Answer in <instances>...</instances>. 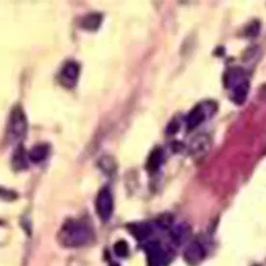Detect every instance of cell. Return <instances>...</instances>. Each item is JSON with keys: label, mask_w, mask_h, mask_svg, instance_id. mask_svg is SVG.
Returning <instances> with one entry per match:
<instances>
[{"label": "cell", "mask_w": 266, "mask_h": 266, "mask_svg": "<svg viewBox=\"0 0 266 266\" xmlns=\"http://www.w3.org/2000/svg\"><path fill=\"white\" fill-rule=\"evenodd\" d=\"M92 236V231L85 223L69 220L63 225L58 234V239L63 246L76 248L86 244Z\"/></svg>", "instance_id": "1"}, {"label": "cell", "mask_w": 266, "mask_h": 266, "mask_svg": "<svg viewBox=\"0 0 266 266\" xmlns=\"http://www.w3.org/2000/svg\"><path fill=\"white\" fill-rule=\"evenodd\" d=\"M27 118L25 110L20 106H14L11 109L8 124H7V135L13 141L20 142L27 137Z\"/></svg>", "instance_id": "2"}, {"label": "cell", "mask_w": 266, "mask_h": 266, "mask_svg": "<svg viewBox=\"0 0 266 266\" xmlns=\"http://www.w3.org/2000/svg\"><path fill=\"white\" fill-rule=\"evenodd\" d=\"M95 208L98 216L102 221L106 222L110 219L114 212V198L108 188L104 187L98 192Z\"/></svg>", "instance_id": "3"}, {"label": "cell", "mask_w": 266, "mask_h": 266, "mask_svg": "<svg viewBox=\"0 0 266 266\" xmlns=\"http://www.w3.org/2000/svg\"><path fill=\"white\" fill-rule=\"evenodd\" d=\"M80 74V64L74 60H69L63 65L58 76V80L65 88H74L79 80Z\"/></svg>", "instance_id": "4"}, {"label": "cell", "mask_w": 266, "mask_h": 266, "mask_svg": "<svg viewBox=\"0 0 266 266\" xmlns=\"http://www.w3.org/2000/svg\"><path fill=\"white\" fill-rule=\"evenodd\" d=\"M148 266H166L168 263L167 252L158 242H149L145 245Z\"/></svg>", "instance_id": "5"}, {"label": "cell", "mask_w": 266, "mask_h": 266, "mask_svg": "<svg viewBox=\"0 0 266 266\" xmlns=\"http://www.w3.org/2000/svg\"><path fill=\"white\" fill-rule=\"evenodd\" d=\"M208 105L207 104H198L194 106L191 112L188 114V116L185 118L186 122L187 130L188 131H193L196 127L203 124L206 117L208 116Z\"/></svg>", "instance_id": "6"}, {"label": "cell", "mask_w": 266, "mask_h": 266, "mask_svg": "<svg viewBox=\"0 0 266 266\" xmlns=\"http://www.w3.org/2000/svg\"><path fill=\"white\" fill-rule=\"evenodd\" d=\"M184 257L188 263L195 265L201 262L205 257V249L199 242H191L184 252Z\"/></svg>", "instance_id": "7"}, {"label": "cell", "mask_w": 266, "mask_h": 266, "mask_svg": "<svg viewBox=\"0 0 266 266\" xmlns=\"http://www.w3.org/2000/svg\"><path fill=\"white\" fill-rule=\"evenodd\" d=\"M247 79L245 78L244 70L239 67L231 68L225 75V84L227 88L232 89Z\"/></svg>", "instance_id": "8"}, {"label": "cell", "mask_w": 266, "mask_h": 266, "mask_svg": "<svg viewBox=\"0 0 266 266\" xmlns=\"http://www.w3.org/2000/svg\"><path fill=\"white\" fill-rule=\"evenodd\" d=\"M50 149L51 148L48 143H38L28 152V158L33 163H41L48 158Z\"/></svg>", "instance_id": "9"}, {"label": "cell", "mask_w": 266, "mask_h": 266, "mask_svg": "<svg viewBox=\"0 0 266 266\" xmlns=\"http://www.w3.org/2000/svg\"><path fill=\"white\" fill-rule=\"evenodd\" d=\"M249 91L250 83L248 80H244L243 82L231 89L232 101L237 105H242L248 97Z\"/></svg>", "instance_id": "10"}, {"label": "cell", "mask_w": 266, "mask_h": 266, "mask_svg": "<svg viewBox=\"0 0 266 266\" xmlns=\"http://www.w3.org/2000/svg\"><path fill=\"white\" fill-rule=\"evenodd\" d=\"M163 161H164V151L160 147H157L151 151L150 155L146 162V169L151 173L156 172L160 169L161 165L163 164Z\"/></svg>", "instance_id": "11"}, {"label": "cell", "mask_w": 266, "mask_h": 266, "mask_svg": "<svg viewBox=\"0 0 266 266\" xmlns=\"http://www.w3.org/2000/svg\"><path fill=\"white\" fill-rule=\"evenodd\" d=\"M103 16L99 13H90L81 19L80 26L87 31H96L102 25Z\"/></svg>", "instance_id": "12"}, {"label": "cell", "mask_w": 266, "mask_h": 266, "mask_svg": "<svg viewBox=\"0 0 266 266\" xmlns=\"http://www.w3.org/2000/svg\"><path fill=\"white\" fill-rule=\"evenodd\" d=\"M190 232L189 227L185 224H179L173 227L170 231L169 236L175 245H181L187 239Z\"/></svg>", "instance_id": "13"}, {"label": "cell", "mask_w": 266, "mask_h": 266, "mask_svg": "<svg viewBox=\"0 0 266 266\" xmlns=\"http://www.w3.org/2000/svg\"><path fill=\"white\" fill-rule=\"evenodd\" d=\"M209 139L208 137L204 136V135H201L195 137V139L192 141L191 143V148L190 150L195 154V155H199V154H204L205 151L208 150L209 147Z\"/></svg>", "instance_id": "14"}, {"label": "cell", "mask_w": 266, "mask_h": 266, "mask_svg": "<svg viewBox=\"0 0 266 266\" xmlns=\"http://www.w3.org/2000/svg\"><path fill=\"white\" fill-rule=\"evenodd\" d=\"M129 230L134 236L139 240L145 239L152 233V228L148 224L140 223V224H133L129 227Z\"/></svg>", "instance_id": "15"}, {"label": "cell", "mask_w": 266, "mask_h": 266, "mask_svg": "<svg viewBox=\"0 0 266 266\" xmlns=\"http://www.w3.org/2000/svg\"><path fill=\"white\" fill-rule=\"evenodd\" d=\"M13 165L18 169H23L27 166V154L21 146H18L13 156Z\"/></svg>", "instance_id": "16"}, {"label": "cell", "mask_w": 266, "mask_h": 266, "mask_svg": "<svg viewBox=\"0 0 266 266\" xmlns=\"http://www.w3.org/2000/svg\"><path fill=\"white\" fill-rule=\"evenodd\" d=\"M115 252L118 257H125L128 255V245L124 241H118L115 245Z\"/></svg>", "instance_id": "17"}, {"label": "cell", "mask_w": 266, "mask_h": 266, "mask_svg": "<svg viewBox=\"0 0 266 266\" xmlns=\"http://www.w3.org/2000/svg\"><path fill=\"white\" fill-rule=\"evenodd\" d=\"M157 224L162 229H168L172 224V217L169 215H163L157 221Z\"/></svg>", "instance_id": "18"}, {"label": "cell", "mask_w": 266, "mask_h": 266, "mask_svg": "<svg viewBox=\"0 0 266 266\" xmlns=\"http://www.w3.org/2000/svg\"><path fill=\"white\" fill-rule=\"evenodd\" d=\"M180 129V123L176 119H172L167 126V133L169 135H174L178 133Z\"/></svg>", "instance_id": "19"}, {"label": "cell", "mask_w": 266, "mask_h": 266, "mask_svg": "<svg viewBox=\"0 0 266 266\" xmlns=\"http://www.w3.org/2000/svg\"><path fill=\"white\" fill-rule=\"evenodd\" d=\"M258 30H259V25H258L257 23H254V24H252V25L248 27L246 33H247V35L250 36V37H254V36L257 35Z\"/></svg>", "instance_id": "20"}]
</instances>
